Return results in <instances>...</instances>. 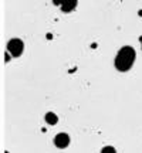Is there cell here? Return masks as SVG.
I'll return each mask as SVG.
<instances>
[{"label": "cell", "instance_id": "obj_1", "mask_svg": "<svg viewBox=\"0 0 142 153\" xmlns=\"http://www.w3.org/2000/svg\"><path fill=\"white\" fill-rule=\"evenodd\" d=\"M135 61V50L132 47H124L115 57V68L118 71H128Z\"/></svg>", "mask_w": 142, "mask_h": 153}, {"label": "cell", "instance_id": "obj_2", "mask_svg": "<svg viewBox=\"0 0 142 153\" xmlns=\"http://www.w3.org/2000/svg\"><path fill=\"white\" fill-rule=\"evenodd\" d=\"M23 48H24V44L19 38H13V40H10L7 43V50H9V53L13 57H19L23 53Z\"/></svg>", "mask_w": 142, "mask_h": 153}, {"label": "cell", "instance_id": "obj_3", "mask_svg": "<svg viewBox=\"0 0 142 153\" xmlns=\"http://www.w3.org/2000/svg\"><path fill=\"white\" fill-rule=\"evenodd\" d=\"M53 3L55 6H58L64 13H70L75 9L77 0H53Z\"/></svg>", "mask_w": 142, "mask_h": 153}, {"label": "cell", "instance_id": "obj_4", "mask_svg": "<svg viewBox=\"0 0 142 153\" xmlns=\"http://www.w3.org/2000/svg\"><path fill=\"white\" fill-rule=\"evenodd\" d=\"M68 143H70V136L67 135V133H58L54 139V145L57 148L60 149H64L68 146Z\"/></svg>", "mask_w": 142, "mask_h": 153}, {"label": "cell", "instance_id": "obj_5", "mask_svg": "<svg viewBox=\"0 0 142 153\" xmlns=\"http://www.w3.org/2000/svg\"><path fill=\"white\" fill-rule=\"evenodd\" d=\"M46 122H47L49 125H55V123L58 122V118H57V115L55 114L49 112V114H46Z\"/></svg>", "mask_w": 142, "mask_h": 153}, {"label": "cell", "instance_id": "obj_6", "mask_svg": "<svg viewBox=\"0 0 142 153\" xmlns=\"http://www.w3.org/2000/svg\"><path fill=\"white\" fill-rule=\"evenodd\" d=\"M101 153H117V152H115V149L112 148V146H105V148L101 150Z\"/></svg>", "mask_w": 142, "mask_h": 153}, {"label": "cell", "instance_id": "obj_7", "mask_svg": "<svg viewBox=\"0 0 142 153\" xmlns=\"http://www.w3.org/2000/svg\"><path fill=\"white\" fill-rule=\"evenodd\" d=\"M139 41H141V44H142V37H141V38H139Z\"/></svg>", "mask_w": 142, "mask_h": 153}]
</instances>
